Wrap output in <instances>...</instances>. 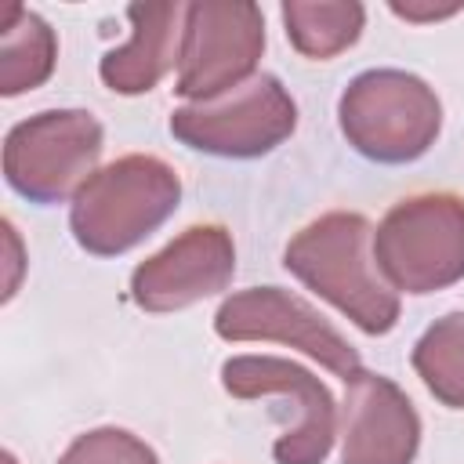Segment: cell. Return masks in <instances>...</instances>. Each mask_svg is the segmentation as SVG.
<instances>
[{"label":"cell","instance_id":"52a82bcc","mask_svg":"<svg viewBox=\"0 0 464 464\" xmlns=\"http://www.w3.org/2000/svg\"><path fill=\"white\" fill-rule=\"evenodd\" d=\"M261 51H265V14L257 4L250 0L185 4L174 91L192 105L210 102L254 80Z\"/></svg>","mask_w":464,"mask_h":464},{"label":"cell","instance_id":"7c38bea8","mask_svg":"<svg viewBox=\"0 0 464 464\" xmlns=\"http://www.w3.org/2000/svg\"><path fill=\"white\" fill-rule=\"evenodd\" d=\"M130 40L112 47L98 76L116 94H145L152 91L181 54V29H185V4H130Z\"/></svg>","mask_w":464,"mask_h":464},{"label":"cell","instance_id":"e0dca14e","mask_svg":"<svg viewBox=\"0 0 464 464\" xmlns=\"http://www.w3.org/2000/svg\"><path fill=\"white\" fill-rule=\"evenodd\" d=\"M392 11L399 14V18H410V22H431V18H450V14H457L460 7H402V4H392Z\"/></svg>","mask_w":464,"mask_h":464},{"label":"cell","instance_id":"2e32d148","mask_svg":"<svg viewBox=\"0 0 464 464\" xmlns=\"http://www.w3.org/2000/svg\"><path fill=\"white\" fill-rule=\"evenodd\" d=\"M58 464H160V457L134 431L105 424L76 435L58 457Z\"/></svg>","mask_w":464,"mask_h":464},{"label":"cell","instance_id":"9c48e42d","mask_svg":"<svg viewBox=\"0 0 464 464\" xmlns=\"http://www.w3.org/2000/svg\"><path fill=\"white\" fill-rule=\"evenodd\" d=\"M221 384L236 399L283 395L297 410V424L272 446L276 464H323L337 439V402L330 388L301 362L279 355H232L221 362Z\"/></svg>","mask_w":464,"mask_h":464},{"label":"cell","instance_id":"d6986e66","mask_svg":"<svg viewBox=\"0 0 464 464\" xmlns=\"http://www.w3.org/2000/svg\"><path fill=\"white\" fill-rule=\"evenodd\" d=\"M4 464H18V460H14V453H4Z\"/></svg>","mask_w":464,"mask_h":464},{"label":"cell","instance_id":"3957f363","mask_svg":"<svg viewBox=\"0 0 464 464\" xmlns=\"http://www.w3.org/2000/svg\"><path fill=\"white\" fill-rule=\"evenodd\" d=\"M341 134L373 163L420 160L442 130L439 94L406 69H366L337 102Z\"/></svg>","mask_w":464,"mask_h":464},{"label":"cell","instance_id":"30bf717a","mask_svg":"<svg viewBox=\"0 0 464 464\" xmlns=\"http://www.w3.org/2000/svg\"><path fill=\"white\" fill-rule=\"evenodd\" d=\"M236 276V243L225 225H192L130 272V301L141 312H181L221 294Z\"/></svg>","mask_w":464,"mask_h":464},{"label":"cell","instance_id":"8fae6325","mask_svg":"<svg viewBox=\"0 0 464 464\" xmlns=\"http://www.w3.org/2000/svg\"><path fill=\"white\" fill-rule=\"evenodd\" d=\"M341 413V464H413L420 417L392 377L370 370L352 377Z\"/></svg>","mask_w":464,"mask_h":464},{"label":"cell","instance_id":"277c9868","mask_svg":"<svg viewBox=\"0 0 464 464\" xmlns=\"http://www.w3.org/2000/svg\"><path fill=\"white\" fill-rule=\"evenodd\" d=\"M373 261L395 294H435L464 279V199L417 192L373 228Z\"/></svg>","mask_w":464,"mask_h":464},{"label":"cell","instance_id":"5bb4252c","mask_svg":"<svg viewBox=\"0 0 464 464\" xmlns=\"http://www.w3.org/2000/svg\"><path fill=\"white\" fill-rule=\"evenodd\" d=\"M279 14L294 51L312 62L348 51L366 25V7L355 0H286Z\"/></svg>","mask_w":464,"mask_h":464},{"label":"cell","instance_id":"6da1fadb","mask_svg":"<svg viewBox=\"0 0 464 464\" xmlns=\"http://www.w3.org/2000/svg\"><path fill=\"white\" fill-rule=\"evenodd\" d=\"M286 272L330 301L362 334L381 337L399 323V294L373 261V225L355 210H330L304 225L283 250Z\"/></svg>","mask_w":464,"mask_h":464},{"label":"cell","instance_id":"ac0fdd59","mask_svg":"<svg viewBox=\"0 0 464 464\" xmlns=\"http://www.w3.org/2000/svg\"><path fill=\"white\" fill-rule=\"evenodd\" d=\"M4 232H7V261H11V283H7V290H4V297H11V294H14V286H18L22 246H18V236H14V225H11V221H4Z\"/></svg>","mask_w":464,"mask_h":464},{"label":"cell","instance_id":"7a4b0ae2","mask_svg":"<svg viewBox=\"0 0 464 464\" xmlns=\"http://www.w3.org/2000/svg\"><path fill=\"white\" fill-rule=\"evenodd\" d=\"M181 203V178L149 152H130L102 167L72 199V239L94 257H116L152 236Z\"/></svg>","mask_w":464,"mask_h":464},{"label":"cell","instance_id":"5b68a950","mask_svg":"<svg viewBox=\"0 0 464 464\" xmlns=\"http://www.w3.org/2000/svg\"><path fill=\"white\" fill-rule=\"evenodd\" d=\"M102 149L105 130L87 109H47L7 130L4 178L29 203H65L98 174Z\"/></svg>","mask_w":464,"mask_h":464},{"label":"cell","instance_id":"4fadbf2b","mask_svg":"<svg viewBox=\"0 0 464 464\" xmlns=\"http://www.w3.org/2000/svg\"><path fill=\"white\" fill-rule=\"evenodd\" d=\"M58 62V40L54 29L18 4L4 7L0 18V94L18 98L33 87H40Z\"/></svg>","mask_w":464,"mask_h":464},{"label":"cell","instance_id":"8992f818","mask_svg":"<svg viewBox=\"0 0 464 464\" xmlns=\"http://www.w3.org/2000/svg\"><path fill=\"white\" fill-rule=\"evenodd\" d=\"M297 127V105L290 91L261 72L210 102L181 105L170 112V134L207 156L254 160L283 145Z\"/></svg>","mask_w":464,"mask_h":464},{"label":"cell","instance_id":"9a60e30c","mask_svg":"<svg viewBox=\"0 0 464 464\" xmlns=\"http://www.w3.org/2000/svg\"><path fill=\"white\" fill-rule=\"evenodd\" d=\"M413 370L450 410H464V308L435 319L413 344Z\"/></svg>","mask_w":464,"mask_h":464},{"label":"cell","instance_id":"ba28073f","mask_svg":"<svg viewBox=\"0 0 464 464\" xmlns=\"http://www.w3.org/2000/svg\"><path fill=\"white\" fill-rule=\"evenodd\" d=\"M214 334L221 341H276L304 352L319 366H326L344 384L362 373L359 352L348 344V337L315 312L304 297L283 290V286H250L221 301L214 312Z\"/></svg>","mask_w":464,"mask_h":464}]
</instances>
